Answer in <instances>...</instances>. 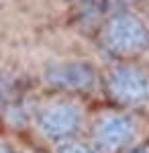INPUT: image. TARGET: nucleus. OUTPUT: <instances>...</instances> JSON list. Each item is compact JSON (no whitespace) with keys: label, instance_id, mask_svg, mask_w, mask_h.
I'll return each instance as SVG.
<instances>
[{"label":"nucleus","instance_id":"nucleus-4","mask_svg":"<svg viewBox=\"0 0 149 153\" xmlns=\"http://www.w3.org/2000/svg\"><path fill=\"white\" fill-rule=\"evenodd\" d=\"M80 125V108L72 102H49L37 112V127L49 139H63Z\"/></svg>","mask_w":149,"mask_h":153},{"label":"nucleus","instance_id":"nucleus-3","mask_svg":"<svg viewBox=\"0 0 149 153\" xmlns=\"http://www.w3.org/2000/svg\"><path fill=\"white\" fill-rule=\"evenodd\" d=\"M102 39L108 49H115V53L131 55V53H139V49L147 45V29L135 16L123 14L108 23L102 33Z\"/></svg>","mask_w":149,"mask_h":153},{"label":"nucleus","instance_id":"nucleus-8","mask_svg":"<svg viewBox=\"0 0 149 153\" xmlns=\"http://www.w3.org/2000/svg\"><path fill=\"white\" fill-rule=\"evenodd\" d=\"M0 153H10V151H8V149H6L4 145H0Z\"/></svg>","mask_w":149,"mask_h":153},{"label":"nucleus","instance_id":"nucleus-6","mask_svg":"<svg viewBox=\"0 0 149 153\" xmlns=\"http://www.w3.org/2000/svg\"><path fill=\"white\" fill-rule=\"evenodd\" d=\"M59 153H92V151L82 143H68L59 149Z\"/></svg>","mask_w":149,"mask_h":153},{"label":"nucleus","instance_id":"nucleus-7","mask_svg":"<svg viewBox=\"0 0 149 153\" xmlns=\"http://www.w3.org/2000/svg\"><path fill=\"white\" fill-rule=\"evenodd\" d=\"M131 153H149V147H143V149H135V151Z\"/></svg>","mask_w":149,"mask_h":153},{"label":"nucleus","instance_id":"nucleus-1","mask_svg":"<svg viewBox=\"0 0 149 153\" xmlns=\"http://www.w3.org/2000/svg\"><path fill=\"white\" fill-rule=\"evenodd\" d=\"M137 135V120L131 114H102L94 125V145L100 153H118Z\"/></svg>","mask_w":149,"mask_h":153},{"label":"nucleus","instance_id":"nucleus-2","mask_svg":"<svg viewBox=\"0 0 149 153\" xmlns=\"http://www.w3.org/2000/svg\"><path fill=\"white\" fill-rule=\"evenodd\" d=\"M108 94L127 106L149 104V74L137 68H118L110 74Z\"/></svg>","mask_w":149,"mask_h":153},{"label":"nucleus","instance_id":"nucleus-5","mask_svg":"<svg viewBox=\"0 0 149 153\" xmlns=\"http://www.w3.org/2000/svg\"><path fill=\"white\" fill-rule=\"evenodd\" d=\"M49 82L63 90H88L94 82V71L86 63H61L57 68L49 70Z\"/></svg>","mask_w":149,"mask_h":153}]
</instances>
